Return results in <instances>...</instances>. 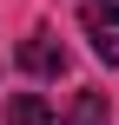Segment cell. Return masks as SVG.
Listing matches in <instances>:
<instances>
[{
    "label": "cell",
    "mask_w": 119,
    "mask_h": 125,
    "mask_svg": "<svg viewBox=\"0 0 119 125\" xmlns=\"http://www.w3.org/2000/svg\"><path fill=\"white\" fill-rule=\"evenodd\" d=\"M86 40H93V53L106 59V66H119V7L113 0H86Z\"/></svg>",
    "instance_id": "cell-1"
},
{
    "label": "cell",
    "mask_w": 119,
    "mask_h": 125,
    "mask_svg": "<svg viewBox=\"0 0 119 125\" xmlns=\"http://www.w3.org/2000/svg\"><path fill=\"white\" fill-rule=\"evenodd\" d=\"M20 66H26L33 79H60V73H66V46H60L53 33H33V40H20Z\"/></svg>",
    "instance_id": "cell-2"
},
{
    "label": "cell",
    "mask_w": 119,
    "mask_h": 125,
    "mask_svg": "<svg viewBox=\"0 0 119 125\" xmlns=\"http://www.w3.org/2000/svg\"><path fill=\"white\" fill-rule=\"evenodd\" d=\"M7 119H13V125H60V119H53V105L33 99V92H20V99L7 105Z\"/></svg>",
    "instance_id": "cell-3"
},
{
    "label": "cell",
    "mask_w": 119,
    "mask_h": 125,
    "mask_svg": "<svg viewBox=\"0 0 119 125\" xmlns=\"http://www.w3.org/2000/svg\"><path fill=\"white\" fill-rule=\"evenodd\" d=\"M66 125H106V92H79L73 112H66Z\"/></svg>",
    "instance_id": "cell-4"
}]
</instances>
